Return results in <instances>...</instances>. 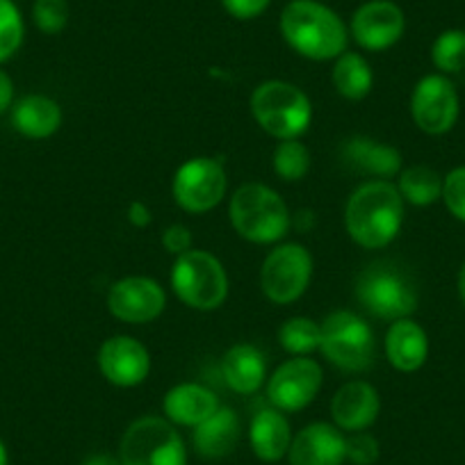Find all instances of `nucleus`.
I'll return each mask as SVG.
<instances>
[{
    "mask_svg": "<svg viewBox=\"0 0 465 465\" xmlns=\"http://www.w3.org/2000/svg\"><path fill=\"white\" fill-rule=\"evenodd\" d=\"M404 222V199L388 181L363 183L351 192L344 208L349 238L363 249H383L400 235Z\"/></svg>",
    "mask_w": 465,
    "mask_h": 465,
    "instance_id": "f257e3e1",
    "label": "nucleus"
},
{
    "mask_svg": "<svg viewBox=\"0 0 465 465\" xmlns=\"http://www.w3.org/2000/svg\"><path fill=\"white\" fill-rule=\"evenodd\" d=\"M283 39L292 51L308 60H335L347 48V25L331 7L317 0H292L279 19Z\"/></svg>",
    "mask_w": 465,
    "mask_h": 465,
    "instance_id": "f03ea898",
    "label": "nucleus"
},
{
    "mask_svg": "<svg viewBox=\"0 0 465 465\" xmlns=\"http://www.w3.org/2000/svg\"><path fill=\"white\" fill-rule=\"evenodd\" d=\"M228 217L240 238L253 244L279 242L290 228V210L279 192L262 183L238 187L228 205Z\"/></svg>",
    "mask_w": 465,
    "mask_h": 465,
    "instance_id": "7ed1b4c3",
    "label": "nucleus"
},
{
    "mask_svg": "<svg viewBox=\"0 0 465 465\" xmlns=\"http://www.w3.org/2000/svg\"><path fill=\"white\" fill-rule=\"evenodd\" d=\"M252 114L276 140H299L311 126V98L285 80H265L252 94Z\"/></svg>",
    "mask_w": 465,
    "mask_h": 465,
    "instance_id": "20e7f679",
    "label": "nucleus"
},
{
    "mask_svg": "<svg viewBox=\"0 0 465 465\" xmlns=\"http://www.w3.org/2000/svg\"><path fill=\"white\" fill-rule=\"evenodd\" d=\"M172 288L187 308L214 311L228 297V276L213 253L190 249L173 261Z\"/></svg>",
    "mask_w": 465,
    "mask_h": 465,
    "instance_id": "39448f33",
    "label": "nucleus"
},
{
    "mask_svg": "<svg viewBox=\"0 0 465 465\" xmlns=\"http://www.w3.org/2000/svg\"><path fill=\"white\" fill-rule=\"evenodd\" d=\"M322 354L344 372H365L377 356L374 331L351 311H335L322 322Z\"/></svg>",
    "mask_w": 465,
    "mask_h": 465,
    "instance_id": "423d86ee",
    "label": "nucleus"
},
{
    "mask_svg": "<svg viewBox=\"0 0 465 465\" xmlns=\"http://www.w3.org/2000/svg\"><path fill=\"white\" fill-rule=\"evenodd\" d=\"M356 299L368 312L397 322L411 317L418 308L415 283L391 262H374L356 279Z\"/></svg>",
    "mask_w": 465,
    "mask_h": 465,
    "instance_id": "0eeeda50",
    "label": "nucleus"
},
{
    "mask_svg": "<svg viewBox=\"0 0 465 465\" xmlns=\"http://www.w3.org/2000/svg\"><path fill=\"white\" fill-rule=\"evenodd\" d=\"M124 465H187V450L181 433L169 420L146 415L124 431L119 442Z\"/></svg>",
    "mask_w": 465,
    "mask_h": 465,
    "instance_id": "6e6552de",
    "label": "nucleus"
},
{
    "mask_svg": "<svg viewBox=\"0 0 465 465\" xmlns=\"http://www.w3.org/2000/svg\"><path fill=\"white\" fill-rule=\"evenodd\" d=\"M312 276V258L302 244H281L267 253L261 267L262 294L276 306H285L302 297Z\"/></svg>",
    "mask_w": 465,
    "mask_h": 465,
    "instance_id": "1a4fd4ad",
    "label": "nucleus"
},
{
    "mask_svg": "<svg viewBox=\"0 0 465 465\" xmlns=\"http://www.w3.org/2000/svg\"><path fill=\"white\" fill-rule=\"evenodd\" d=\"M226 187L228 178L222 160L192 158L178 167L172 183V194L185 213L203 214L222 203Z\"/></svg>",
    "mask_w": 465,
    "mask_h": 465,
    "instance_id": "9d476101",
    "label": "nucleus"
},
{
    "mask_svg": "<svg viewBox=\"0 0 465 465\" xmlns=\"http://www.w3.org/2000/svg\"><path fill=\"white\" fill-rule=\"evenodd\" d=\"M460 101L454 83L442 74H429L415 84L411 116L427 135H445L459 122Z\"/></svg>",
    "mask_w": 465,
    "mask_h": 465,
    "instance_id": "9b49d317",
    "label": "nucleus"
},
{
    "mask_svg": "<svg viewBox=\"0 0 465 465\" xmlns=\"http://www.w3.org/2000/svg\"><path fill=\"white\" fill-rule=\"evenodd\" d=\"M322 388V368L312 359L294 356L270 377L267 400L281 413H297L312 404Z\"/></svg>",
    "mask_w": 465,
    "mask_h": 465,
    "instance_id": "f8f14e48",
    "label": "nucleus"
},
{
    "mask_svg": "<svg viewBox=\"0 0 465 465\" xmlns=\"http://www.w3.org/2000/svg\"><path fill=\"white\" fill-rule=\"evenodd\" d=\"M351 37L365 51H388L401 39L406 30V16L392 0H368L351 16Z\"/></svg>",
    "mask_w": 465,
    "mask_h": 465,
    "instance_id": "ddd939ff",
    "label": "nucleus"
},
{
    "mask_svg": "<svg viewBox=\"0 0 465 465\" xmlns=\"http://www.w3.org/2000/svg\"><path fill=\"white\" fill-rule=\"evenodd\" d=\"M167 294L158 281L149 276H126L112 283L107 292V308L116 320L126 324H146L163 315Z\"/></svg>",
    "mask_w": 465,
    "mask_h": 465,
    "instance_id": "4468645a",
    "label": "nucleus"
},
{
    "mask_svg": "<svg viewBox=\"0 0 465 465\" xmlns=\"http://www.w3.org/2000/svg\"><path fill=\"white\" fill-rule=\"evenodd\" d=\"M98 370L116 388H135L149 377L151 356L140 340L131 335L107 338L98 349Z\"/></svg>",
    "mask_w": 465,
    "mask_h": 465,
    "instance_id": "2eb2a0df",
    "label": "nucleus"
},
{
    "mask_svg": "<svg viewBox=\"0 0 465 465\" xmlns=\"http://www.w3.org/2000/svg\"><path fill=\"white\" fill-rule=\"evenodd\" d=\"M381 411V397L368 381H349L331 400V418L340 431H365L372 427Z\"/></svg>",
    "mask_w": 465,
    "mask_h": 465,
    "instance_id": "dca6fc26",
    "label": "nucleus"
},
{
    "mask_svg": "<svg viewBox=\"0 0 465 465\" xmlns=\"http://www.w3.org/2000/svg\"><path fill=\"white\" fill-rule=\"evenodd\" d=\"M347 436L335 424L312 422L292 436L288 450L290 465H342Z\"/></svg>",
    "mask_w": 465,
    "mask_h": 465,
    "instance_id": "f3484780",
    "label": "nucleus"
},
{
    "mask_svg": "<svg viewBox=\"0 0 465 465\" xmlns=\"http://www.w3.org/2000/svg\"><path fill=\"white\" fill-rule=\"evenodd\" d=\"M342 163L351 172L374 178H392L401 169V153L391 144L372 137H351L340 149Z\"/></svg>",
    "mask_w": 465,
    "mask_h": 465,
    "instance_id": "a211bd4d",
    "label": "nucleus"
},
{
    "mask_svg": "<svg viewBox=\"0 0 465 465\" xmlns=\"http://www.w3.org/2000/svg\"><path fill=\"white\" fill-rule=\"evenodd\" d=\"M240 433H242V427H240L238 413L228 406H219L205 422L194 427L192 442L201 459L219 460L232 454L240 442Z\"/></svg>",
    "mask_w": 465,
    "mask_h": 465,
    "instance_id": "6ab92c4d",
    "label": "nucleus"
},
{
    "mask_svg": "<svg viewBox=\"0 0 465 465\" xmlns=\"http://www.w3.org/2000/svg\"><path fill=\"white\" fill-rule=\"evenodd\" d=\"M388 363L400 372H415L427 363L429 338L427 331L411 317L392 322L386 333Z\"/></svg>",
    "mask_w": 465,
    "mask_h": 465,
    "instance_id": "aec40b11",
    "label": "nucleus"
},
{
    "mask_svg": "<svg viewBox=\"0 0 465 465\" xmlns=\"http://www.w3.org/2000/svg\"><path fill=\"white\" fill-rule=\"evenodd\" d=\"M163 406L169 422L194 429L219 409V400L201 383H178L164 395Z\"/></svg>",
    "mask_w": 465,
    "mask_h": 465,
    "instance_id": "412c9836",
    "label": "nucleus"
},
{
    "mask_svg": "<svg viewBox=\"0 0 465 465\" xmlns=\"http://www.w3.org/2000/svg\"><path fill=\"white\" fill-rule=\"evenodd\" d=\"M252 450L262 463H279L292 445V429L279 409H262L253 415L249 429Z\"/></svg>",
    "mask_w": 465,
    "mask_h": 465,
    "instance_id": "4be33fe9",
    "label": "nucleus"
},
{
    "mask_svg": "<svg viewBox=\"0 0 465 465\" xmlns=\"http://www.w3.org/2000/svg\"><path fill=\"white\" fill-rule=\"evenodd\" d=\"M222 377L232 392L253 395L265 383V359L253 344H232L222 359Z\"/></svg>",
    "mask_w": 465,
    "mask_h": 465,
    "instance_id": "5701e85b",
    "label": "nucleus"
},
{
    "mask_svg": "<svg viewBox=\"0 0 465 465\" xmlns=\"http://www.w3.org/2000/svg\"><path fill=\"white\" fill-rule=\"evenodd\" d=\"M12 126L28 140H46L62 126V107L53 98L30 94L12 107Z\"/></svg>",
    "mask_w": 465,
    "mask_h": 465,
    "instance_id": "b1692460",
    "label": "nucleus"
},
{
    "mask_svg": "<svg viewBox=\"0 0 465 465\" xmlns=\"http://www.w3.org/2000/svg\"><path fill=\"white\" fill-rule=\"evenodd\" d=\"M374 75L368 60L359 53H342L335 57L333 87L347 101H363L372 92Z\"/></svg>",
    "mask_w": 465,
    "mask_h": 465,
    "instance_id": "393cba45",
    "label": "nucleus"
},
{
    "mask_svg": "<svg viewBox=\"0 0 465 465\" xmlns=\"http://www.w3.org/2000/svg\"><path fill=\"white\" fill-rule=\"evenodd\" d=\"M400 190L401 199L409 201L411 205H431L438 199H442V176L436 169L427 164H413L400 173Z\"/></svg>",
    "mask_w": 465,
    "mask_h": 465,
    "instance_id": "a878e982",
    "label": "nucleus"
},
{
    "mask_svg": "<svg viewBox=\"0 0 465 465\" xmlns=\"http://www.w3.org/2000/svg\"><path fill=\"white\" fill-rule=\"evenodd\" d=\"M279 342L288 354H312L315 349H320L322 324H317L311 317H292V320L283 322V326L279 329Z\"/></svg>",
    "mask_w": 465,
    "mask_h": 465,
    "instance_id": "bb28decb",
    "label": "nucleus"
},
{
    "mask_svg": "<svg viewBox=\"0 0 465 465\" xmlns=\"http://www.w3.org/2000/svg\"><path fill=\"white\" fill-rule=\"evenodd\" d=\"M431 62L442 75L460 74L465 69V30L450 28L438 35L431 46Z\"/></svg>",
    "mask_w": 465,
    "mask_h": 465,
    "instance_id": "cd10ccee",
    "label": "nucleus"
},
{
    "mask_svg": "<svg viewBox=\"0 0 465 465\" xmlns=\"http://www.w3.org/2000/svg\"><path fill=\"white\" fill-rule=\"evenodd\" d=\"M311 169V151L299 140H285L274 151L276 176L288 183L302 181Z\"/></svg>",
    "mask_w": 465,
    "mask_h": 465,
    "instance_id": "c85d7f7f",
    "label": "nucleus"
},
{
    "mask_svg": "<svg viewBox=\"0 0 465 465\" xmlns=\"http://www.w3.org/2000/svg\"><path fill=\"white\" fill-rule=\"evenodd\" d=\"M25 25L15 0H0V62H7L24 44Z\"/></svg>",
    "mask_w": 465,
    "mask_h": 465,
    "instance_id": "c756f323",
    "label": "nucleus"
},
{
    "mask_svg": "<svg viewBox=\"0 0 465 465\" xmlns=\"http://www.w3.org/2000/svg\"><path fill=\"white\" fill-rule=\"evenodd\" d=\"M33 21L44 35H60L69 24L66 0H35Z\"/></svg>",
    "mask_w": 465,
    "mask_h": 465,
    "instance_id": "7c9ffc66",
    "label": "nucleus"
},
{
    "mask_svg": "<svg viewBox=\"0 0 465 465\" xmlns=\"http://www.w3.org/2000/svg\"><path fill=\"white\" fill-rule=\"evenodd\" d=\"M442 203L451 217L465 223V167H456L442 178Z\"/></svg>",
    "mask_w": 465,
    "mask_h": 465,
    "instance_id": "2f4dec72",
    "label": "nucleus"
},
{
    "mask_svg": "<svg viewBox=\"0 0 465 465\" xmlns=\"http://www.w3.org/2000/svg\"><path fill=\"white\" fill-rule=\"evenodd\" d=\"M344 456L351 465H374L381 456V447L372 433L356 431L347 436V445H344Z\"/></svg>",
    "mask_w": 465,
    "mask_h": 465,
    "instance_id": "473e14b6",
    "label": "nucleus"
},
{
    "mask_svg": "<svg viewBox=\"0 0 465 465\" xmlns=\"http://www.w3.org/2000/svg\"><path fill=\"white\" fill-rule=\"evenodd\" d=\"M272 0H222L223 10L232 16V19L249 21L261 16L262 12L270 7Z\"/></svg>",
    "mask_w": 465,
    "mask_h": 465,
    "instance_id": "72a5a7b5",
    "label": "nucleus"
},
{
    "mask_svg": "<svg viewBox=\"0 0 465 465\" xmlns=\"http://www.w3.org/2000/svg\"><path fill=\"white\" fill-rule=\"evenodd\" d=\"M163 244L169 253H173V256H181V253L190 252L192 249L190 228L183 226V223H172V226L163 232Z\"/></svg>",
    "mask_w": 465,
    "mask_h": 465,
    "instance_id": "f704fd0d",
    "label": "nucleus"
},
{
    "mask_svg": "<svg viewBox=\"0 0 465 465\" xmlns=\"http://www.w3.org/2000/svg\"><path fill=\"white\" fill-rule=\"evenodd\" d=\"M151 219H153V214H151L149 205L146 203H142V201H133V203L128 205V222H131L133 226L146 228L151 223Z\"/></svg>",
    "mask_w": 465,
    "mask_h": 465,
    "instance_id": "c9c22d12",
    "label": "nucleus"
},
{
    "mask_svg": "<svg viewBox=\"0 0 465 465\" xmlns=\"http://www.w3.org/2000/svg\"><path fill=\"white\" fill-rule=\"evenodd\" d=\"M12 101H15V83L5 71L0 69V114L10 110Z\"/></svg>",
    "mask_w": 465,
    "mask_h": 465,
    "instance_id": "e433bc0d",
    "label": "nucleus"
},
{
    "mask_svg": "<svg viewBox=\"0 0 465 465\" xmlns=\"http://www.w3.org/2000/svg\"><path fill=\"white\" fill-rule=\"evenodd\" d=\"M83 465H124V463L119 460V456H112V454H105V451H98V454L87 456V459L83 460Z\"/></svg>",
    "mask_w": 465,
    "mask_h": 465,
    "instance_id": "4c0bfd02",
    "label": "nucleus"
},
{
    "mask_svg": "<svg viewBox=\"0 0 465 465\" xmlns=\"http://www.w3.org/2000/svg\"><path fill=\"white\" fill-rule=\"evenodd\" d=\"M456 288H459V299H460V303H463V306H465V262H463V265H460V270H459V279H456Z\"/></svg>",
    "mask_w": 465,
    "mask_h": 465,
    "instance_id": "58836bf2",
    "label": "nucleus"
},
{
    "mask_svg": "<svg viewBox=\"0 0 465 465\" xmlns=\"http://www.w3.org/2000/svg\"><path fill=\"white\" fill-rule=\"evenodd\" d=\"M0 465H10V456H7V450L5 445H3V440H0Z\"/></svg>",
    "mask_w": 465,
    "mask_h": 465,
    "instance_id": "ea45409f",
    "label": "nucleus"
}]
</instances>
